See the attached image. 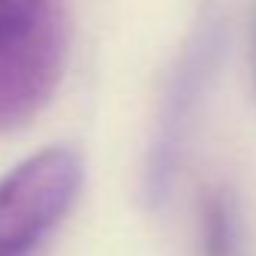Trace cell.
Wrapping results in <instances>:
<instances>
[{"label": "cell", "instance_id": "obj_1", "mask_svg": "<svg viewBox=\"0 0 256 256\" xmlns=\"http://www.w3.org/2000/svg\"><path fill=\"white\" fill-rule=\"evenodd\" d=\"M64 0H0V133L52 100L66 64Z\"/></svg>", "mask_w": 256, "mask_h": 256}, {"label": "cell", "instance_id": "obj_2", "mask_svg": "<svg viewBox=\"0 0 256 256\" xmlns=\"http://www.w3.org/2000/svg\"><path fill=\"white\" fill-rule=\"evenodd\" d=\"M82 175L76 151L48 148L0 181V256H36L70 214Z\"/></svg>", "mask_w": 256, "mask_h": 256}, {"label": "cell", "instance_id": "obj_3", "mask_svg": "<svg viewBox=\"0 0 256 256\" xmlns=\"http://www.w3.org/2000/svg\"><path fill=\"white\" fill-rule=\"evenodd\" d=\"M202 235H205V256H235V223L226 196L211 193L205 199Z\"/></svg>", "mask_w": 256, "mask_h": 256}]
</instances>
